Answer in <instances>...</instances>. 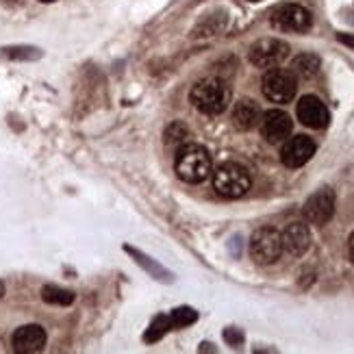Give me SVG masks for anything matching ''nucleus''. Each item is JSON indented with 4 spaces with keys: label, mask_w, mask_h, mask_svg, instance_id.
Segmentation results:
<instances>
[{
    "label": "nucleus",
    "mask_w": 354,
    "mask_h": 354,
    "mask_svg": "<svg viewBox=\"0 0 354 354\" xmlns=\"http://www.w3.org/2000/svg\"><path fill=\"white\" fill-rule=\"evenodd\" d=\"M259 124H261V135L266 137L268 144H283L285 140H289L291 129H294V122H291L289 113L281 109H272L263 113Z\"/></svg>",
    "instance_id": "nucleus-9"
},
{
    "label": "nucleus",
    "mask_w": 354,
    "mask_h": 354,
    "mask_svg": "<svg viewBox=\"0 0 354 354\" xmlns=\"http://www.w3.org/2000/svg\"><path fill=\"white\" fill-rule=\"evenodd\" d=\"M335 205H337L335 192L330 187H322L313 196H309V200L304 203L302 213H304V218H306V222H309V224L324 226L326 222L333 220Z\"/></svg>",
    "instance_id": "nucleus-7"
},
{
    "label": "nucleus",
    "mask_w": 354,
    "mask_h": 354,
    "mask_svg": "<svg viewBox=\"0 0 354 354\" xmlns=\"http://www.w3.org/2000/svg\"><path fill=\"white\" fill-rule=\"evenodd\" d=\"M313 155H315V142L311 137L296 135L285 142V146L281 150V161H283V165L296 170V167H302L304 163H309Z\"/></svg>",
    "instance_id": "nucleus-10"
},
{
    "label": "nucleus",
    "mask_w": 354,
    "mask_h": 354,
    "mask_svg": "<svg viewBox=\"0 0 354 354\" xmlns=\"http://www.w3.org/2000/svg\"><path fill=\"white\" fill-rule=\"evenodd\" d=\"M41 298H44V302L55 304V306H68V304L74 302L72 291L64 289V287H57V285H46L41 289Z\"/></svg>",
    "instance_id": "nucleus-17"
},
{
    "label": "nucleus",
    "mask_w": 354,
    "mask_h": 354,
    "mask_svg": "<svg viewBox=\"0 0 354 354\" xmlns=\"http://www.w3.org/2000/svg\"><path fill=\"white\" fill-rule=\"evenodd\" d=\"M283 254V237L281 230L272 226L257 228L250 237V257L259 266H270L276 263Z\"/></svg>",
    "instance_id": "nucleus-4"
},
{
    "label": "nucleus",
    "mask_w": 354,
    "mask_h": 354,
    "mask_svg": "<svg viewBox=\"0 0 354 354\" xmlns=\"http://www.w3.org/2000/svg\"><path fill=\"white\" fill-rule=\"evenodd\" d=\"M339 41L342 44H346V46H350V48H354V35H339Z\"/></svg>",
    "instance_id": "nucleus-21"
},
{
    "label": "nucleus",
    "mask_w": 354,
    "mask_h": 354,
    "mask_svg": "<svg viewBox=\"0 0 354 354\" xmlns=\"http://www.w3.org/2000/svg\"><path fill=\"white\" fill-rule=\"evenodd\" d=\"M348 254H350L352 263H354V233H352V235H350V239H348Z\"/></svg>",
    "instance_id": "nucleus-22"
},
{
    "label": "nucleus",
    "mask_w": 354,
    "mask_h": 354,
    "mask_svg": "<svg viewBox=\"0 0 354 354\" xmlns=\"http://www.w3.org/2000/svg\"><path fill=\"white\" fill-rule=\"evenodd\" d=\"M11 346L18 354H35L46 346V330L39 324L20 326L11 337Z\"/></svg>",
    "instance_id": "nucleus-12"
},
{
    "label": "nucleus",
    "mask_w": 354,
    "mask_h": 354,
    "mask_svg": "<svg viewBox=\"0 0 354 354\" xmlns=\"http://www.w3.org/2000/svg\"><path fill=\"white\" fill-rule=\"evenodd\" d=\"M283 252H287L289 257H302L306 250L311 248V230L302 222H291L283 233Z\"/></svg>",
    "instance_id": "nucleus-13"
},
{
    "label": "nucleus",
    "mask_w": 354,
    "mask_h": 354,
    "mask_svg": "<svg viewBox=\"0 0 354 354\" xmlns=\"http://www.w3.org/2000/svg\"><path fill=\"white\" fill-rule=\"evenodd\" d=\"M322 68V61L317 55H311V53H304V55H298L294 61H291V72L300 79H313V76L319 72Z\"/></svg>",
    "instance_id": "nucleus-15"
},
{
    "label": "nucleus",
    "mask_w": 354,
    "mask_h": 354,
    "mask_svg": "<svg viewBox=\"0 0 354 354\" xmlns=\"http://www.w3.org/2000/svg\"><path fill=\"white\" fill-rule=\"evenodd\" d=\"M170 319H172L174 328H187V326H192L194 322L198 319V313L192 309V306H178V309L172 311Z\"/></svg>",
    "instance_id": "nucleus-19"
},
{
    "label": "nucleus",
    "mask_w": 354,
    "mask_h": 354,
    "mask_svg": "<svg viewBox=\"0 0 354 354\" xmlns=\"http://www.w3.org/2000/svg\"><path fill=\"white\" fill-rule=\"evenodd\" d=\"M39 3H55V0H39Z\"/></svg>",
    "instance_id": "nucleus-24"
},
{
    "label": "nucleus",
    "mask_w": 354,
    "mask_h": 354,
    "mask_svg": "<svg viewBox=\"0 0 354 354\" xmlns=\"http://www.w3.org/2000/svg\"><path fill=\"white\" fill-rule=\"evenodd\" d=\"M3 296H5V283L0 281V298H3Z\"/></svg>",
    "instance_id": "nucleus-23"
},
{
    "label": "nucleus",
    "mask_w": 354,
    "mask_h": 354,
    "mask_svg": "<svg viewBox=\"0 0 354 354\" xmlns=\"http://www.w3.org/2000/svg\"><path fill=\"white\" fill-rule=\"evenodd\" d=\"M174 170L180 180L198 185L209 178L213 172V161L211 155L205 146L200 144H183L176 150V159H174Z\"/></svg>",
    "instance_id": "nucleus-1"
},
{
    "label": "nucleus",
    "mask_w": 354,
    "mask_h": 354,
    "mask_svg": "<svg viewBox=\"0 0 354 354\" xmlns=\"http://www.w3.org/2000/svg\"><path fill=\"white\" fill-rule=\"evenodd\" d=\"M192 104L205 115H220L230 104V89L220 79H205L194 85L189 94Z\"/></svg>",
    "instance_id": "nucleus-2"
},
{
    "label": "nucleus",
    "mask_w": 354,
    "mask_h": 354,
    "mask_svg": "<svg viewBox=\"0 0 354 354\" xmlns=\"http://www.w3.org/2000/svg\"><path fill=\"white\" fill-rule=\"evenodd\" d=\"M174 326H172V319H170V315H157L155 319H152V324H150V328L146 330V335H144V342H148V344H155V342H159L161 337L167 333V330H172Z\"/></svg>",
    "instance_id": "nucleus-18"
},
{
    "label": "nucleus",
    "mask_w": 354,
    "mask_h": 354,
    "mask_svg": "<svg viewBox=\"0 0 354 354\" xmlns=\"http://www.w3.org/2000/svg\"><path fill=\"white\" fill-rule=\"evenodd\" d=\"M250 185H252L250 172L239 163H233V161L222 163L215 167V172H213V189L222 198H228V200L241 198L248 194Z\"/></svg>",
    "instance_id": "nucleus-3"
},
{
    "label": "nucleus",
    "mask_w": 354,
    "mask_h": 354,
    "mask_svg": "<svg viewBox=\"0 0 354 354\" xmlns=\"http://www.w3.org/2000/svg\"><path fill=\"white\" fill-rule=\"evenodd\" d=\"M252 3H257V0H252Z\"/></svg>",
    "instance_id": "nucleus-25"
},
{
    "label": "nucleus",
    "mask_w": 354,
    "mask_h": 354,
    "mask_svg": "<svg viewBox=\"0 0 354 354\" xmlns=\"http://www.w3.org/2000/svg\"><path fill=\"white\" fill-rule=\"evenodd\" d=\"M272 26L285 30V33H304L313 24V15L309 9H304L300 5H281L279 9H274L272 13Z\"/></svg>",
    "instance_id": "nucleus-6"
},
{
    "label": "nucleus",
    "mask_w": 354,
    "mask_h": 354,
    "mask_svg": "<svg viewBox=\"0 0 354 354\" xmlns=\"http://www.w3.org/2000/svg\"><path fill=\"white\" fill-rule=\"evenodd\" d=\"M296 113H298V120L304 127L315 129V131L326 129L328 122H330V113L326 109V104L322 102L317 96H302L298 106H296Z\"/></svg>",
    "instance_id": "nucleus-11"
},
{
    "label": "nucleus",
    "mask_w": 354,
    "mask_h": 354,
    "mask_svg": "<svg viewBox=\"0 0 354 354\" xmlns=\"http://www.w3.org/2000/svg\"><path fill=\"white\" fill-rule=\"evenodd\" d=\"M289 57V44L281 39H259L250 48V64L257 68H276Z\"/></svg>",
    "instance_id": "nucleus-8"
},
{
    "label": "nucleus",
    "mask_w": 354,
    "mask_h": 354,
    "mask_svg": "<svg viewBox=\"0 0 354 354\" xmlns=\"http://www.w3.org/2000/svg\"><path fill=\"white\" fill-rule=\"evenodd\" d=\"M224 337H226V342H228L230 346H237V344H241V342H243V335H241V333H237L235 328H228V330L224 333Z\"/></svg>",
    "instance_id": "nucleus-20"
},
{
    "label": "nucleus",
    "mask_w": 354,
    "mask_h": 354,
    "mask_svg": "<svg viewBox=\"0 0 354 354\" xmlns=\"http://www.w3.org/2000/svg\"><path fill=\"white\" fill-rule=\"evenodd\" d=\"M187 137H189V129L185 127L183 122H172L163 133V144L170 150H178L185 142H187Z\"/></svg>",
    "instance_id": "nucleus-16"
},
{
    "label": "nucleus",
    "mask_w": 354,
    "mask_h": 354,
    "mask_svg": "<svg viewBox=\"0 0 354 354\" xmlns=\"http://www.w3.org/2000/svg\"><path fill=\"white\" fill-rule=\"evenodd\" d=\"M261 118H263L261 106L250 98H241L233 109V124L239 131H250V129L259 127Z\"/></svg>",
    "instance_id": "nucleus-14"
},
{
    "label": "nucleus",
    "mask_w": 354,
    "mask_h": 354,
    "mask_svg": "<svg viewBox=\"0 0 354 354\" xmlns=\"http://www.w3.org/2000/svg\"><path fill=\"white\" fill-rule=\"evenodd\" d=\"M263 96L272 102L287 104L296 98L298 91V76L291 70L283 68H270L263 76Z\"/></svg>",
    "instance_id": "nucleus-5"
}]
</instances>
